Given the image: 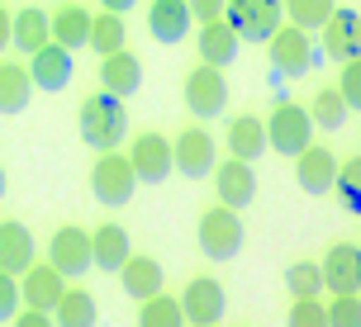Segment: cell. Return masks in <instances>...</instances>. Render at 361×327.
<instances>
[{"label":"cell","instance_id":"6da1fadb","mask_svg":"<svg viewBox=\"0 0 361 327\" xmlns=\"http://www.w3.org/2000/svg\"><path fill=\"white\" fill-rule=\"evenodd\" d=\"M76 128H81V143L95 147V152H114V147L124 143L128 133V109L119 95L109 91H95L81 100V109H76Z\"/></svg>","mask_w":361,"mask_h":327},{"label":"cell","instance_id":"7a4b0ae2","mask_svg":"<svg viewBox=\"0 0 361 327\" xmlns=\"http://www.w3.org/2000/svg\"><path fill=\"white\" fill-rule=\"evenodd\" d=\"M224 19L238 34V43H267L276 29H281V0H224Z\"/></svg>","mask_w":361,"mask_h":327},{"label":"cell","instance_id":"3957f363","mask_svg":"<svg viewBox=\"0 0 361 327\" xmlns=\"http://www.w3.org/2000/svg\"><path fill=\"white\" fill-rule=\"evenodd\" d=\"M133 190H138V176H133L124 152L119 147L114 152H100L95 157V171H90V195L105 204V209H124L133 200Z\"/></svg>","mask_w":361,"mask_h":327},{"label":"cell","instance_id":"277c9868","mask_svg":"<svg viewBox=\"0 0 361 327\" xmlns=\"http://www.w3.org/2000/svg\"><path fill=\"white\" fill-rule=\"evenodd\" d=\"M243 242H247V233H243L238 209L214 204V209L200 214V252L209 256V261H233V256L243 252Z\"/></svg>","mask_w":361,"mask_h":327},{"label":"cell","instance_id":"5b68a950","mask_svg":"<svg viewBox=\"0 0 361 327\" xmlns=\"http://www.w3.org/2000/svg\"><path fill=\"white\" fill-rule=\"evenodd\" d=\"M271 48V67H276V76H290V81H300V76L314 72V62H319V53H314V43H309L305 29H295V24H281L276 34L267 38Z\"/></svg>","mask_w":361,"mask_h":327},{"label":"cell","instance_id":"8992f818","mask_svg":"<svg viewBox=\"0 0 361 327\" xmlns=\"http://www.w3.org/2000/svg\"><path fill=\"white\" fill-rule=\"evenodd\" d=\"M180 95H185V109H190L195 119H214V114H224V105H228V76H224V67L200 62L195 72L185 76Z\"/></svg>","mask_w":361,"mask_h":327},{"label":"cell","instance_id":"52a82bcc","mask_svg":"<svg viewBox=\"0 0 361 327\" xmlns=\"http://www.w3.org/2000/svg\"><path fill=\"white\" fill-rule=\"evenodd\" d=\"M314 138V119L305 105H276L267 119V147H276L281 157H300Z\"/></svg>","mask_w":361,"mask_h":327},{"label":"cell","instance_id":"ba28073f","mask_svg":"<svg viewBox=\"0 0 361 327\" xmlns=\"http://www.w3.org/2000/svg\"><path fill=\"white\" fill-rule=\"evenodd\" d=\"M228 309V294L219 285L214 275H195L185 290H180V313H185V323L190 327H204V323H219Z\"/></svg>","mask_w":361,"mask_h":327},{"label":"cell","instance_id":"9c48e42d","mask_svg":"<svg viewBox=\"0 0 361 327\" xmlns=\"http://www.w3.org/2000/svg\"><path fill=\"white\" fill-rule=\"evenodd\" d=\"M48 261H53L67 280H81V275L95 266V261H90V233L76 228V223H62L53 233V242H48Z\"/></svg>","mask_w":361,"mask_h":327},{"label":"cell","instance_id":"30bf717a","mask_svg":"<svg viewBox=\"0 0 361 327\" xmlns=\"http://www.w3.org/2000/svg\"><path fill=\"white\" fill-rule=\"evenodd\" d=\"M128 166H133L138 185H162L176 171L171 166V143H166L162 133H138L133 147H128Z\"/></svg>","mask_w":361,"mask_h":327},{"label":"cell","instance_id":"8fae6325","mask_svg":"<svg viewBox=\"0 0 361 327\" xmlns=\"http://www.w3.org/2000/svg\"><path fill=\"white\" fill-rule=\"evenodd\" d=\"M171 166H176L180 176H190V181H200V176H209L214 171V138L204 133V128H185V133H176L171 138Z\"/></svg>","mask_w":361,"mask_h":327},{"label":"cell","instance_id":"7c38bea8","mask_svg":"<svg viewBox=\"0 0 361 327\" xmlns=\"http://www.w3.org/2000/svg\"><path fill=\"white\" fill-rule=\"evenodd\" d=\"M324 271V290L333 294H357L361 290V247L357 242H333L319 261Z\"/></svg>","mask_w":361,"mask_h":327},{"label":"cell","instance_id":"4fadbf2b","mask_svg":"<svg viewBox=\"0 0 361 327\" xmlns=\"http://www.w3.org/2000/svg\"><path fill=\"white\" fill-rule=\"evenodd\" d=\"M214 190H219V204L224 209H247V204L257 200V171L252 162H238V157H228V162L214 166Z\"/></svg>","mask_w":361,"mask_h":327},{"label":"cell","instance_id":"5bb4252c","mask_svg":"<svg viewBox=\"0 0 361 327\" xmlns=\"http://www.w3.org/2000/svg\"><path fill=\"white\" fill-rule=\"evenodd\" d=\"M29 81H34V91H48V95H57L67 81H72V53L62 48V43H43L38 53H29Z\"/></svg>","mask_w":361,"mask_h":327},{"label":"cell","instance_id":"9a60e30c","mask_svg":"<svg viewBox=\"0 0 361 327\" xmlns=\"http://www.w3.org/2000/svg\"><path fill=\"white\" fill-rule=\"evenodd\" d=\"M62 290H67V275L57 271L53 261L48 266H29V271L19 275V294H24V309H38V313H53L57 299H62Z\"/></svg>","mask_w":361,"mask_h":327},{"label":"cell","instance_id":"2e32d148","mask_svg":"<svg viewBox=\"0 0 361 327\" xmlns=\"http://www.w3.org/2000/svg\"><path fill=\"white\" fill-rule=\"evenodd\" d=\"M295 181L305 195H333V181H338V157L328 147L309 143L300 157H295Z\"/></svg>","mask_w":361,"mask_h":327},{"label":"cell","instance_id":"e0dca14e","mask_svg":"<svg viewBox=\"0 0 361 327\" xmlns=\"http://www.w3.org/2000/svg\"><path fill=\"white\" fill-rule=\"evenodd\" d=\"M324 53L333 62H352L361 57V15L357 10H333L324 24Z\"/></svg>","mask_w":361,"mask_h":327},{"label":"cell","instance_id":"ac0fdd59","mask_svg":"<svg viewBox=\"0 0 361 327\" xmlns=\"http://www.w3.org/2000/svg\"><path fill=\"white\" fill-rule=\"evenodd\" d=\"M138 86H143V62H138V53L119 48V53H109L105 62H100V91L128 100Z\"/></svg>","mask_w":361,"mask_h":327},{"label":"cell","instance_id":"d6986e66","mask_svg":"<svg viewBox=\"0 0 361 327\" xmlns=\"http://www.w3.org/2000/svg\"><path fill=\"white\" fill-rule=\"evenodd\" d=\"M34 233L19 223V218H5L0 223V271L10 275H24L29 266H34Z\"/></svg>","mask_w":361,"mask_h":327},{"label":"cell","instance_id":"ffe728a7","mask_svg":"<svg viewBox=\"0 0 361 327\" xmlns=\"http://www.w3.org/2000/svg\"><path fill=\"white\" fill-rule=\"evenodd\" d=\"M128 256H133V247H128L124 223H100V228L90 233V261H95L100 271L119 275V266H124Z\"/></svg>","mask_w":361,"mask_h":327},{"label":"cell","instance_id":"44dd1931","mask_svg":"<svg viewBox=\"0 0 361 327\" xmlns=\"http://www.w3.org/2000/svg\"><path fill=\"white\" fill-rule=\"evenodd\" d=\"M48 38H53V19L43 15L38 5H24V10H15V15H10V48H19L24 57L38 53Z\"/></svg>","mask_w":361,"mask_h":327},{"label":"cell","instance_id":"7402d4cb","mask_svg":"<svg viewBox=\"0 0 361 327\" xmlns=\"http://www.w3.org/2000/svg\"><path fill=\"white\" fill-rule=\"evenodd\" d=\"M90 10L86 5H76V0H62L53 15V43H62L67 53H76V48H86L90 43Z\"/></svg>","mask_w":361,"mask_h":327},{"label":"cell","instance_id":"603a6c76","mask_svg":"<svg viewBox=\"0 0 361 327\" xmlns=\"http://www.w3.org/2000/svg\"><path fill=\"white\" fill-rule=\"evenodd\" d=\"M190 29V5L185 0H152V10H147V34L157 38V43H180Z\"/></svg>","mask_w":361,"mask_h":327},{"label":"cell","instance_id":"cb8c5ba5","mask_svg":"<svg viewBox=\"0 0 361 327\" xmlns=\"http://www.w3.org/2000/svg\"><path fill=\"white\" fill-rule=\"evenodd\" d=\"M119 280H124V294L128 299H152V294H162V261H152V256H128L124 266H119Z\"/></svg>","mask_w":361,"mask_h":327},{"label":"cell","instance_id":"d4e9b609","mask_svg":"<svg viewBox=\"0 0 361 327\" xmlns=\"http://www.w3.org/2000/svg\"><path fill=\"white\" fill-rule=\"evenodd\" d=\"M262 152H267V119L238 114L233 124H228V157H238V162H257Z\"/></svg>","mask_w":361,"mask_h":327},{"label":"cell","instance_id":"484cf974","mask_svg":"<svg viewBox=\"0 0 361 327\" xmlns=\"http://www.w3.org/2000/svg\"><path fill=\"white\" fill-rule=\"evenodd\" d=\"M95 318H100L95 294L86 285H67L62 299H57V309H53V327H95Z\"/></svg>","mask_w":361,"mask_h":327},{"label":"cell","instance_id":"4316f807","mask_svg":"<svg viewBox=\"0 0 361 327\" xmlns=\"http://www.w3.org/2000/svg\"><path fill=\"white\" fill-rule=\"evenodd\" d=\"M29 95H34L29 67L24 62H0V114H24Z\"/></svg>","mask_w":361,"mask_h":327},{"label":"cell","instance_id":"83f0119b","mask_svg":"<svg viewBox=\"0 0 361 327\" xmlns=\"http://www.w3.org/2000/svg\"><path fill=\"white\" fill-rule=\"evenodd\" d=\"M233 57H238V34L228 29V19H209V24L200 29V62L228 67Z\"/></svg>","mask_w":361,"mask_h":327},{"label":"cell","instance_id":"f1b7e54d","mask_svg":"<svg viewBox=\"0 0 361 327\" xmlns=\"http://www.w3.org/2000/svg\"><path fill=\"white\" fill-rule=\"evenodd\" d=\"M90 53H119V48H128V29H124V15H114V10H100V15L90 19Z\"/></svg>","mask_w":361,"mask_h":327},{"label":"cell","instance_id":"f546056e","mask_svg":"<svg viewBox=\"0 0 361 327\" xmlns=\"http://www.w3.org/2000/svg\"><path fill=\"white\" fill-rule=\"evenodd\" d=\"M138 327H190L176 294H152L138 304Z\"/></svg>","mask_w":361,"mask_h":327},{"label":"cell","instance_id":"4dcf8cb0","mask_svg":"<svg viewBox=\"0 0 361 327\" xmlns=\"http://www.w3.org/2000/svg\"><path fill=\"white\" fill-rule=\"evenodd\" d=\"M347 114H352V109H347V100L338 95V86H324V91L314 95V109H309V119L319 128H328V133H338V128L347 124Z\"/></svg>","mask_w":361,"mask_h":327},{"label":"cell","instance_id":"1f68e13d","mask_svg":"<svg viewBox=\"0 0 361 327\" xmlns=\"http://www.w3.org/2000/svg\"><path fill=\"white\" fill-rule=\"evenodd\" d=\"M281 10H286L290 15V24H295V29H324L328 24V15H333V10H338V0H281Z\"/></svg>","mask_w":361,"mask_h":327},{"label":"cell","instance_id":"d6a6232c","mask_svg":"<svg viewBox=\"0 0 361 327\" xmlns=\"http://www.w3.org/2000/svg\"><path fill=\"white\" fill-rule=\"evenodd\" d=\"M333 195H338V204H343L347 214H357V218H361V157H347V162H338Z\"/></svg>","mask_w":361,"mask_h":327},{"label":"cell","instance_id":"836d02e7","mask_svg":"<svg viewBox=\"0 0 361 327\" xmlns=\"http://www.w3.org/2000/svg\"><path fill=\"white\" fill-rule=\"evenodd\" d=\"M286 290L295 299H319L324 294V271L314 261H290L286 266Z\"/></svg>","mask_w":361,"mask_h":327},{"label":"cell","instance_id":"e575fe53","mask_svg":"<svg viewBox=\"0 0 361 327\" xmlns=\"http://www.w3.org/2000/svg\"><path fill=\"white\" fill-rule=\"evenodd\" d=\"M286 327H328V304L324 299H295L286 313Z\"/></svg>","mask_w":361,"mask_h":327},{"label":"cell","instance_id":"d590c367","mask_svg":"<svg viewBox=\"0 0 361 327\" xmlns=\"http://www.w3.org/2000/svg\"><path fill=\"white\" fill-rule=\"evenodd\" d=\"M328 327H361V294H333L328 299Z\"/></svg>","mask_w":361,"mask_h":327},{"label":"cell","instance_id":"8d00e7d4","mask_svg":"<svg viewBox=\"0 0 361 327\" xmlns=\"http://www.w3.org/2000/svg\"><path fill=\"white\" fill-rule=\"evenodd\" d=\"M338 95L347 100V109H361V57L343 62V72H338Z\"/></svg>","mask_w":361,"mask_h":327},{"label":"cell","instance_id":"74e56055","mask_svg":"<svg viewBox=\"0 0 361 327\" xmlns=\"http://www.w3.org/2000/svg\"><path fill=\"white\" fill-rule=\"evenodd\" d=\"M19 309H24V294H19V275L0 271V323H10Z\"/></svg>","mask_w":361,"mask_h":327},{"label":"cell","instance_id":"f35d334b","mask_svg":"<svg viewBox=\"0 0 361 327\" xmlns=\"http://www.w3.org/2000/svg\"><path fill=\"white\" fill-rule=\"evenodd\" d=\"M190 5V19L209 24V19H224V0H185Z\"/></svg>","mask_w":361,"mask_h":327},{"label":"cell","instance_id":"ab89813d","mask_svg":"<svg viewBox=\"0 0 361 327\" xmlns=\"http://www.w3.org/2000/svg\"><path fill=\"white\" fill-rule=\"evenodd\" d=\"M10 327H53V313H38V309H19L10 318Z\"/></svg>","mask_w":361,"mask_h":327},{"label":"cell","instance_id":"60d3db41","mask_svg":"<svg viewBox=\"0 0 361 327\" xmlns=\"http://www.w3.org/2000/svg\"><path fill=\"white\" fill-rule=\"evenodd\" d=\"M138 0H100V10H114V15H128Z\"/></svg>","mask_w":361,"mask_h":327},{"label":"cell","instance_id":"b9f144b4","mask_svg":"<svg viewBox=\"0 0 361 327\" xmlns=\"http://www.w3.org/2000/svg\"><path fill=\"white\" fill-rule=\"evenodd\" d=\"M5 48H10V15L0 10V53H5Z\"/></svg>","mask_w":361,"mask_h":327},{"label":"cell","instance_id":"7bdbcfd3","mask_svg":"<svg viewBox=\"0 0 361 327\" xmlns=\"http://www.w3.org/2000/svg\"><path fill=\"white\" fill-rule=\"evenodd\" d=\"M5 185H10V181H5V166H0V200H5Z\"/></svg>","mask_w":361,"mask_h":327},{"label":"cell","instance_id":"ee69618b","mask_svg":"<svg viewBox=\"0 0 361 327\" xmlns=\"http://www.w3.org/2000/svg\"><path fill=\"white\" fill-rule=\"evenodd\" d=\"M204 327H219V323H204Z\"/></svg>","mask_w":361,"mask_h":327},{"label":"cell","instance_id":"f6af8a7d","mask_svg":"<svg viewBox=\"0 0 361 327\" xmlns=\"http://www.w3.org/2000/svg\"><path fill=\"white\" fill-rule=\"evenodd\" d=\"M57 5H62V0H57Z\"/></svg>","mask_w":361,"mask_h":327},{"label":"cell","instance_id":"bcb514c9","mask_svg":"<svg viewBox=\"0 0 361 327\" xmlns=\"http://www.w3.org/2000/svg\"><path fill=\"white\" fill-rule=\"evenodd\" d=\"M357 247H361V242H357Z\"/></svg>","mask_w":361,"mask_h":327},{"label":"cell","instance_id":"7dc6e473","mask_svg":"<svg viewBox=\"0 0 361 327\" xmlns=\"http://www.w3.org/2000/svg\"><path fill=\"white\" fill-rule=\"evenodd\" d=\"M357 294H361V290H357Z\"/></svg>","mask_w":361,"mask_h":327}]
</instances>
